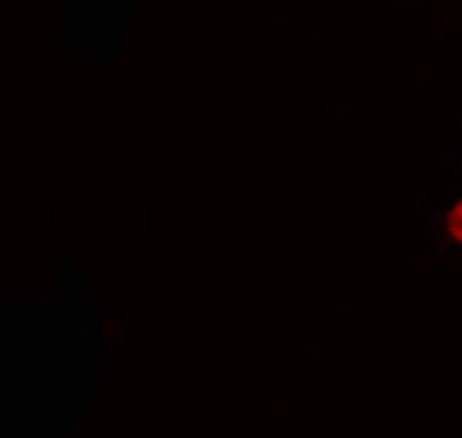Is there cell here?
Instances as JSON below:
<instances>
[{
    "label": "cell",
    "instance_id": "6da1fadb",
    "mask_svg": "<svg viewBox=\"0 0 462 438\" xmlns=\"http://www.w3.org/2000/svg\"><path fill=\"white\" fill-rule=\"evenodd\" d=\"M431 226H435L438 244H441L444 250L462 254V164L453 170L450 185H447V191L435 207Z\"/></svg>",
    "mask_w": 462,
    "mask_h": 438
}]
</instances>
